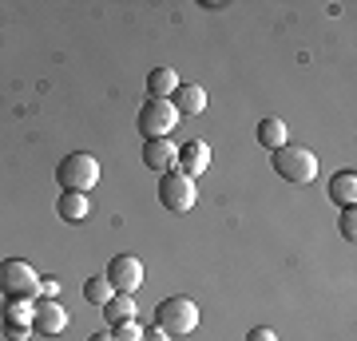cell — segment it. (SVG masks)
I'll use <instances>...</instances> for the list:
<instances>
[{"label": "cell", "instance_id": "7", "mask_svg": "<svg viewBox=\"0 0 357 341\" xmlns=\"http://www.w3.org/2000/svg\"><path fill=\"white\" fill-rule=\"evenodd\" d=\"M103 278L112 282L115 294H135L143 286V262L135 254H115L112 262H107V274Z\"/></svg>", "mask_w": 357, "mask_h": 341}, {"label": "cell", "instance_id": "1", "mask_svg": "<svg viewBox=\"0 0 357 341\" xmlns=\"http://www.w3.org/2000/svg\"><path fill=\"white\" fill-rule=\"evenodd\" d=\"M56 183H60V190L88 195V190L100 183V163H96L88 151H72V155L60 159V167H56Z\"/></svg>", "mask_w": 357, "mask_h": 341}, {"label": "cell", "instance_id": "8", "mask_svg": "<svg viewBox=\"0 0 357 341\" xmlns=\"http://www.w3.org/2000/svg\"><path fill=\"white\" fill-rule=\"evenodd\" d=\"M68 326V310L60 298H36V314H32V333L40 338H56V333H64Z\"/></svg>", "mask_w": 357, "mask_h": 341}, {"label": "cell", "instance_id": "24", "mask_svg": "<svg viewBox=\"0 0 357 341\" xmlns=\"http://www.w3.org/2000/svg\"><path fill=\"white\" fill-rule=\"evenodd\" d=\"M143 341H171V338H167V333H163V329H159V326H155L151 333H143Z\"/></svg>", "mask_w": 357, "mask_h": 341}, {"label": "cell", "instance_id": "20", "mask_svg": "<svg viewBox=\"0 0 357 341\" xmlns=\"http://www.w3.org/2000/svg\"><path fill=\"white\" fill-rule=\"evenodd\" d=\"M337 230H342V238H349V242L357 238V218H354V211H342V222H337Z\"/></svg>", "mask_w": 357, "mask_h": 341}, {"label": "cell", "instance_id": "4", "mask_svg": "<svg viewBox=\"0 0 357 341\" xmlns=\"http://www.w3.org/2000/svg\"><path fill=\"white\" fill-rule=\"evenodd\" d=\"M0 294L4 298H40V274L24 258H4L0 262Z\"/></svg>", "mask_w": 357, "mask_h": 341}, {"label": "cell", "instance_id": "25", "mask_svg": "<svg viewBox=\"0 0 357 341\" xmlns=\"http://www.w3.org/2000/svg\"><path fill=\"white\" fill-rule=\"evenodd\" d=\"M88 341H115V338H112V333H91Z\"/></svg>", "mask_w": 357, "mask_h": 341}, {"label": "cell", "instance_id": "18", "mask_svg": "<svg viewBox=\"0 0 357 341\" xmlns=\"http://www.w3.org/2000/svg\"><path fill=\"white\" fill-rule=\"evenodd\" d=\"M112 294H115V290H112V282L103 278V274H100V278H88V282H84V298H88L96 310H103V305L112 302Z\"/></svg>", "mask_w": 357, "mask_h": 341}, {"label": "cell", "instance_id": "14", "mask_svg": "<svg viewBox=\"0 0 357 341\" xmlns=\"http://www.w3.org/2000/svg\"><path fill=\"white\" fill-rule=\"evenodd\" d=\"M178 88V72L175 68H155L147 76V100H171Z\"/></svg>", "mask_w": 357, "mask_h": 341}, {"label": "cell", "instance_id": "9", "mask_svg": "<svg viewBox=\"0 0 357 341\" xmlns=\"http://www.w3.org/2000/svg\"><path fill=\"white\" fill-rule=\"evenodd\" d=\"M175 171L178 175H187V179H199L211 171V147H206L203 139H191V143H183L175 155Z\"/></svg>", "mask_w": 357, "mask_h": 341}, {"label": "cell", "instance_id": "19", "mask_svg": "<svg viewBox=\"0 0 357 341\" xmlns=\"http://www.w3.org/2000/svg\"><path fill=\"white\" fill-rule=\"evenodd\" d=\"M112 338L115 341H143V326L131 317V321H119V326H112Z\"/></svg>", "mask_w": 357, "mask_h": 341}, {"label": "cell", "instance_id": "3", "mask_svg": "<svg viewBox=\"0 0 357 341\" xmlns=\"http://www.w3.org/2000/svg\"><path fill=\"white\" fill-rule=\"evenodd\" d=\"M155 326L163 329L167 338H183L199 326V305L191 298H167L155 305Z\"/></svg>", "mask_w": 357, "mask_h": 341}, {"label": "cell", "instance_id": "17", "mask_svg": "<svg viewBox=\"0 0 357 341\" xmlns=\"http://www.w3.org/2000/svg\"><path fill=\"white\" fill-rule=\"evenodd\" d=\"M32 314H36L32 298H8V305H4V321L8 326H32Z\"/></svg>", "mask_w": 357, "mask_h": 341}, {"label": "cell", "instance_id": "12", "mask_svg": "<svg viewBox=\"0 0 357 341\" xmlns=\"http://www.w3.org/2000/svg\"><path fill=\"white\" fill-rule=\"evenodd\" d=\"M56 215L64 218V222H84V218L91 215L88 195H76V190H60V199H56Z\"/></svg>", "mask_w": 357, "mask_h": 341}, {"label": "cell", "instance_id": "5", "mask_svg": "<svg viewBox=\"0 0 357 341\" xmlns=\"http://www.w3.org/2000/svg\"><path fill=\"white\" fill-rule=\"evenodd\" d=\"M159 202H163V211H171V215H191V206L199 202L195 179L178 175V171H167L159 179Z\"/></svg>", "mask_w": 357, "mask_h": 341}, {"label": "cell", "instance_id": "23", "mask_svg": "<svg viewBox=\"0 0 357 341\" xmlns=\"http://www.w3.org/2000/svg\"><path fill=\"white\" fill-rule=\"evenodd\" d=\"M4 333H8L13 341H28L32 338V326H8V321H4Z\"/></svg>", "mask_w": 357, "mask_h": 341}, {"label": "cell", "instance_id": "2", "mask_svg": "<svg viewBox=\"0 0 357 341\" xmlns=\"http://www.w3.org/2000/svg\"><path fill=\"white\" fill-rule=\"evenodd\" d=\"M274 159V171H278L286 183H314L318 179V155L310 147H298V143H286L278 151H270Z\"/></svg>", "mask_w": 357, "mask_h": 341}, {"label": "cell", "instance_id": "21", "mask_svg": "<svg viewBox=\"0 0 357 341\" xmlns=\"http://www.w3.org/2000/svg\"><path fill=\"white\" fill-rule=\"evenodd\" d=\"M246 341H278V333H274L270 326H255L250 333H246Z\"/></svg>", "mask_w": 357, "mask_h": 341}, {"label": "cell", "instance_id": "6", "mask_svg": "<svg viewBox=\"0 0 357 341\" xmlns=\"http://www.w3.org/2000/svg\"><path fill=\"white\" fill-rule=\"evenodd\" d=\"M178 123V112L171 100H147L139 107V131L143 139H167Z\"/></svg>", "mask_w": 357, "mask_h": 341}, {"label": "cell", "instance_id": "22", "mask_svg": "<svg viewBox=\"0 0 357 341\" xmlns=\"http://www.w3.org/2000/svg\"><path fill=\"white\" fill-rule=\"evenodd\" d=\"M40 298H60V278H40Z\"/></svg>", "mask_w": 357, "mask_h": 341}, {"label": "cell", "instance_id": "15", "mask_svg": "<svg viewBox=\"0 0 357 341\" xmlns=\"http://www.w3.org/2000/svg\"><path fill=\"white\" fill-rule=\"evenodd\" d=\"M255 135H258V143H262L266 151H278V147H286V143H290V135H286V119H274V115L258 123Z\"/></svg>", "mask_w": 357, "mask_h": 341}, {"label": "cell", "instance_id": "10", "mask_svg": "<svg viewBox=\"0 0 357 341\" xmlns=\"http://www.w3.org/2000/svg\"><path fill=\"white\" fill-rule=\"evenodd\" d=\"M175 155H178V147L171 139H147L143 143V163L151 167V171H159V175L175 171Z\"/></svg>", "mask_w": 357, "mask_h": 341}, {"label": "cell", "instance_id": "11", "mask_svg": "<svg viewBox=\"0 0 357 341\" xmlns=\"http://www.w3.org/2000/svg\"><path fill=\"white\" fill-rule=\"evenodd\" d=\"M171 103H175V112H178V119L183 115H203L206 112V91L199 88V84H178L175 88V96H171Z\"/></svg>", "mask_w": 357, "mask_h": 341}, {"label": "cell", "instance_id": "16", "mask_svg": "<svg viewBox=\"0 0 357 341\" xmlns=\"http://www.w3.org/2000/svg\"><path fill=\"white\" fill-rule=\"evenodd\" d=\"M103 317H107L112 326L131 321V317H135V298H131V294H112V302L103 305Z\"/></svg>", "mask_w": 357, "mask_h": 341}, {"label": "cell", "instance_id": "13", "mask_svg": "<svg viewBox=\"0 0 357 341\" xmlns=\"http://www.w3.org/2000/svg\"><path fill=\"white\" fill-rule=\"evenodd\" d=\"M330 199L342 206V211H354V202H357V175L354 171H337L330 183Z\"/></svg>", "mask_w": 357, "mask_h": 341}]
</instances>
